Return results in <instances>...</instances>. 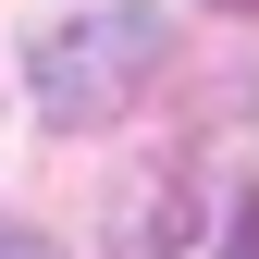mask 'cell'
<instances>
[{"label": "cell", "mask_w": 259, "mask_h": 259, "mask_svg": "<svg viewBox=\"0 0 259 259\" xmlns=\"http://www.w3.org/2000/svg\"><path fill=\"white\" fill-rule=\"evenodd\" d=\"M222 13H259V0H222Z\"/></svg>", "instance_id": "3957f363"}, {"label": "cell", "mask_w": 259, "mask_h": 259, "mask_svg": "<svg viewBox=\"0 0 259 259\" xmlns=\"http://www.w3.org/2000/svg\"><path fill=\"white\" fill-rule=\"evenodd\" d=\"M160 50H173V13L160 0H99V13L50 25L37 37V111L74 123V136H99V123L136 111V87L160 74Z\"/></svg>", "instance_id": "6da1fadb"}, {"label": "cell", "mask_w": 259, "mask_h": 259, "mask_svg": "<svg viewBox=\"0 0 259 259\" xmlns=\"http://www.w3.org/2000/svg\"><path fill=\"white\" fill-rule=\"evenodd\" d=\"M0 259H62V247L37 235V222H0Z\"/></svg>", "instance_id": "7a4b0ae2"}]
</instances>
